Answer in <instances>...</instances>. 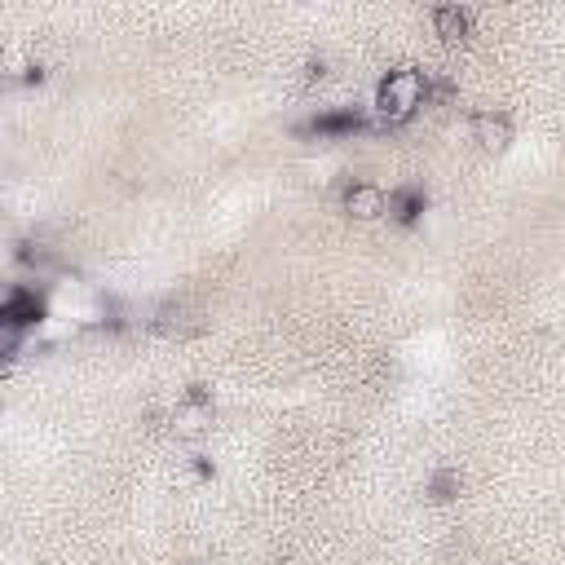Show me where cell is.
Wrapping results in <instances>:
<instances>
[{
  "instance_id": "6da1fadb",
  "label": "cell",
  "mask_w": 565,
  "mask_h": 565,
  "mask_svg": "<svg viewBox=\"0 0 565 565\" xmlns=\"http://www.w3.org/2000/svg\"><path fill=\"white\" fill-rule=\"evenodd\" d=\"M428 102V75L415 66H397L375 88V115L380 124H406Z\"/></svg>"
},
{
  "instance_id": "3957f363",
  "label": "cell",
  "mask_w": 565,
  "mask_h": 565,
  "mask_svg": "<svg viewBox=\"0 0 565 565\" xmlns=\"http://www.w3.org/2000/svg\"><path fill=\"white\" fill-rule=\"evenodd\" d=\"M344 212H349L353 221H375V216L388 212V194H384L375 181H353V185L344 190Z\"/></svg>"
},
{
  "instance_id": "5b68a950",
  "label": "cell",
  "mask_w": 565,
  "mask_h": 565,
  "mask_svg": "<svg viewBox=\"0 0 565 565\" xmlns=\"http://www.w3.org/2000/svg\"><path fill=\"white\" fill-rule=\"evenodd\" d=\"M0 322H4V327H22V331H31V327L40 322V296L26 291V287H13L9 300H4V318H0Z\"/></svg>"
},
{
  "instance_id": "52a82bcc",
  "label": "cell",
  "mask_w": 565,
  "mask_h": 565,
  "mask_svg": "<svg viewBox=\"0 0 565 565\" xmlns=\"http://www.w3.org/2000/svg\"><path fill=\"white\" fill-rule=\"evenodd\" d=\"M424 212V199L415 194V190H393L388 194V216H397V221H415Z\"/></svg>"
},
{
  "instance_id": "8992f818",
  "label": "cell",
  "mask_w": 565,
  "mask_h": 565,
  "mask_svg": "<svg viewBox=\"0 0 565 565\" xmlns=\"http://www.w3.org/2000/svg\"><path fill=\"white\" fill-rule=\"evenodd\" d=\"M433 26H437L441 40H463L468 35V13L459 4H441V9H433Z\"/></svg>"
},
{
  "instance_id": "277c9868",
  "label": "cell",
  "mask_w": 565,
  "mask_h": 565,
  "mask_svg": "<svg viewBox=\"0 0 565 565\" xmlns=\"http://www.w3.org/2000/svg\"><path fill=\"white\" fill-rule=\"evenodd\" d=\"M472 141H477L481 150H490V154L508 150V141H512V124H508V115H499V110H481V115H472Z\"/></svg>"
},
{
  "instance_id": "7a4b0ae2",
  "label": "cell",
  "mask_w": 565,
  "mask_h": 565,
  "mask_svg": "<svg viewBox=\"0 0 565 565\" xmlns=\"http://www.w3.org/2000/svg\"><path fill=\"white\" fill-rule=\"evenodd\" d=\"M172 433H181V437H199L207 424H212V402L194 388V393H185L177 406H172Z\"/></svg>"
}]
</instances>
